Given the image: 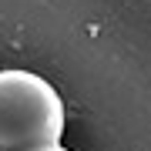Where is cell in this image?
<instances>
[{"mask_svg":"<svg viewBox=\"0 0 151 151\" xmlns=\"http://www.w3.org/2000/svg\"><path fill=\"white\" fill-rule=\"evenodd\" d=\"M64 97L24 67L0 70V151H47L64 141Z\"/></svg>","mask_w":151,"mask_h":151,"instance_id":"1","label":"cell"},{"mask_svg":"<svg viewBox=\"0 0 151 151\" xmlns=\"http://www.w3.org/2000/svg\"><path fill=\"white\" fill-rule=\"evenodd\" d=\"M47 151H70V148H64V145H57V148H47Z\"/></svg>","mask_w":151,"mask_h":151,"instance_id":"2","label":"cell"}]
</instances>
